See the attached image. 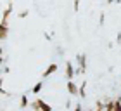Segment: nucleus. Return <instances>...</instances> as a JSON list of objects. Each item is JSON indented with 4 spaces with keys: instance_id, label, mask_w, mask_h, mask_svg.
<instances>
[{
    "instance_id": "nucleus-15",
    "label": "nucleus",
    "mask_w": 121,
    "mask_h": 111,
    "mask_svg": "<svg viewBox=\"0 0 121 111\" xmlns=\"http://www.w3.org/2000/svg\"><path fill=\"white\" fill-rule=\"evenodd\" d=\"M88 111H95V109H88Z\"/></svg>"
},
{
    "instance_id": "nucleus-13",
    "label": "nucleus",
    "mask_w": 121,
    "mask_h": 111,
    "mask_svg": "<svg viewBox=\"0 0 121 111\" xmlns=\"http://www.w3.org/2000/svg\"><path fill=\"white\" fill-rule=\"evenodd\" d=\"M64 108H66V109H69V108H71V99H68V101H66V104H64Z\"/></svg>"
},
{
    "instance_id": "nucleus-11",
    "label": "nucleus",
    "mask_w": 121,
    "mask_h": 111,
    "mask_svg": "<svg viewBox=\"0 0 121 111\" xmlns=\"http://www.w3.org/2000/svg\"><path fill=\"white\" fill-rule=\"evenodd\" d=\"M74 111H83V106H81V104L78 102V104H76V106H74Z\"/></svg>"
},
{
    "instance_id": "nucleus-9",
    "label": "nucleus",
    "mask_w": 121,
    "mask_h": 111,
    "mask_svg": "<svg viewBox=\"0 0 121 111\" xmlns=\"http://www.w3.org/2000/svg\"><path fill=\"white\" fill-rule=\"evenodd\" d=\"M42 88H43V82H38L36 85H35V87L31 88V92H33V94H35V96H36V94H40V90H42Z\"/></svg>"
},
{
    "instance_id": "nucleus-6",
    "label": "nucleus",
    "mask_w": 121,
    "mask_h": 111,
    "mask_svg": "<svg viewBox=\"0 0 121 111\" xmlns=\"http://www.w3.org/2000/svg\"><path fill=\"white\" fill-rule=\"evenodd\" d=\"M30 104H31V102L28 101V96H21V99H19V108H21V109L28 108Z\"/></svg>"
},
{
    "instance_id": "nucleus-3",
    "label": "nucleus",
    "mask_w": 121,
    "mask_h": 111,
    "mask_svg": "<svg viewBox=\"0 0 121 111\" xmlns=\"http://www.w3.org/2000/svg\"><path fill=\"white\" fill-rule=\"evenodd\" d=\"M57 68H59V66H57V63H50V64L47 66V69L42 73V78H48L50 75H54V73L57 71Z\"/></svg>"
},
{
    "instance_id": "nucleus-2",
    "label": "nucleus",
    "mask_w": 121,
    "mask_h": 111,
    "mask_svg": "<svg viewBox=\"0 0 121 111\" xmlns=\"http://www.w3.org/2000/svg\"><path fill=\"white\" fill-rule=\"evenodd\" d=\"M66 78H68V82H73L74 78V75H76V69H74V66L69 63V61H66Z\"/></svg>"
},
{
    "instance_id": "nucleus-4",
    "label": "nucleus",
    "mask_w": 121,
    "mask_h": 111,
    "mask_svg": "<svg viewBox=\"0 0 121 111\" xmlns=\"http://www.w3.org/2000/svg\"><path fill=\"white\" fill-rule=\"evenodd\" d=\"M66 88H68L69 96H73V97H76V96L80 94V85H76L74 82H68V85H66Z\"/></svg>"
},
{
    "instance_id": "nucleus-8",
    "label": "nucleus",
    "mask_w": 121,
    "mask_h": 111,
    "mask_svg": "<svg viewBox=\"0 0 121 111\" xmlns=\"http://www.w3.org/2000/svg\"><path fill=\"white\" fill-rule=\"evenodd\" d=\"M78 96L81 97V99H85L86 97V83L83 82V83H80V94Z\"/></svg>"
},
{
    "instance_id": "nucleus-7",
    "label": "nucleus",
    "mask_w": 121,
    "mask_h": 111,
    "mask_svg": "<svg viewBox=\"0 0 121 111\" xmlns=\"http://www.w3.org/2000/svg\"><path fill=\"white\" fill-rule=\"evenodd\" d=\"M95 111H106V101H95Z\"/></svg>"
},
{
    "instance_id": "nucleus-12",
    "label": "nucleus",
    "mask_w": 121,
    "mask_h": 111,
    "mask_svg": "<svg viewBox=\"0 0 121 111\" xmlns=\"http://www.w3.org/2000/svg\"><path fill=\"white\" fill-rule=\"evenodd\" d=\"M104 21H106V16H104V14H100V18H99V23H100V24H104Z\"/></svg>"
},
{
    "instance_id": "nucleus-5",
    "label": "nucleus",
    "mask_w": 121,
    "mask_h": 111,
    "mask_svg": "<svg viewBox=\"0 0 121 111\" xmlns=\"http://www.w3.org/2000/svg\"><path fill=\"white\" fill-rule=\"evenodd\" d=\"M7 33H9L7 23H0V40H5V38H7Z\"/></svg>"
},
{
    "instance_id": "nucleus-1",
    "label": "nucleus",
    "mask_w": 121,
    "mask_h": 111,
    "mask_svg": "<svg viewBox=\"0 0 121 111\" xmlns=\"http://www.w3.org/2000/svg\"><path fill=\"white\" fill-rule=\"evenodd\" d=\"M76 59H78V69H76V73L83 75L86 71V56L85 54H78V56H76Z\"/></svg>"
},
{
    "instance_id": "nucleus-10",
    "label": "nucleus",
    "mask_w": 121,
    "mask_h": 111,
    "mask_svg": "<svg viewBox=\"0 0 121 111\" xmlns=\"http://www.w3.org/2000/svg\"><path fill=\"white\" fill-rule=\"evenodd\" d=\"M17 16H19V18H26V16H28V10H26V9H24V10H21Z\"/></svg>"
},
{
    "instance_id": "nucleus-14",
    "label": "nucleus",
    "mask_w": 121,
    "mask_h": 111,
    "mask_svg": "<svg viewBox=\"0 0 121 111\" xmlns=\"http://www.w3.org/2000/svg\"><path fill=\"white\" fill-rule=\"evenodd\" d=\"M116 40H118V43H121V33H118V38H116Z\"/></svg>"
},
{
    "instance_id": "nucleus-16",
    "label": "nucleus",
    "mask_w": 121,
    "mask_h": 111,
    "mask_svg": "<svg viewBox=\"0 0 121 111\" xmlns=\"http://www.w3.org/2000/svg\"><path fill=\"white\" fill-rule=\"evenodd\" d=\"M36 111H40V109H36Z\"/></svg>"
}]
</instances>
